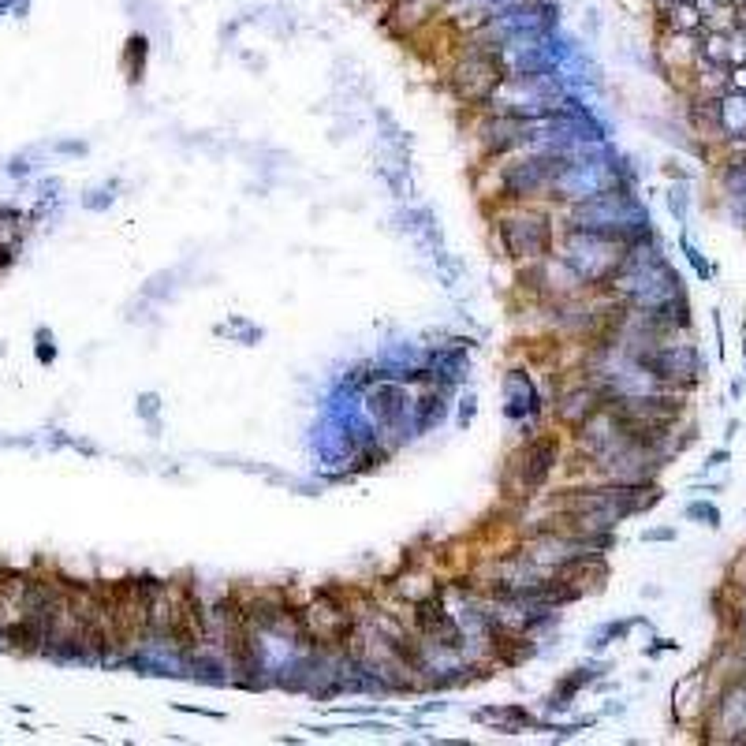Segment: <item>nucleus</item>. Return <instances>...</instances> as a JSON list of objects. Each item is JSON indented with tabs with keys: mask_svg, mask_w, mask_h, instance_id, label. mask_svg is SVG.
Returning a JSON list of instances; mask_svg holds the SVG:
<instances>
[{
	"mask_svg": "<svg viewBox=\"0 0 746 746\" xmlns=\"http://www.w3.org/2000/svg\"><path fill=\"white\" fill-rule=\"evenodd\" d=\"M448 79H452V90L463 101H485V98H493L496 86L504 82V67H500V56L493 49L470 45V49H463L455 56Z\"/></svg>",
	"mask_w": 746,
	"mask_h": 746,
	"instance_id": "f257e3e1",
	"label": "nucleus"
},
{
	"mask_svg": "<svg viewBox=\"0 0 746 746\" xmlns=\"http://www.w3.org/2000/svg\"><path fill=\"white\" fill-rule=\"evenodd\" d=\"M500 243L512 258H538L552 246V232L538 213H515L500 220Z\"/></svg>",
	"mask_w": 746,
	"mask_h": 746,
	"instance_id": "f03ea898",
	"label": "nucleus"
},
{
	"mask_svg": "<svg viewBox=\"0 0 746 746\" xmlns=\"http://www.w3.org/2000/svg\"><path fill=\"white\" fill-rule=\"evenodd\" d=\"M742 359H746V343H742Z\"/></svg>",
	"mask_w": 746,
	"mask_h": 746,
	"instance_id": "0eeeda50",
	"label": "nucleus"
},
{
	"mask_svg": "<svg viewBox=\"0 0 746 746\" xmlns=\"http://www.w3.org/2000/svg\"><path fill=\"white\" fill-rule=\"evenodd\" d=\"M686 515L691 519H698L702 526H720V512L713 504H705V500H694V504H686Z\"/></svg>",
	"mask_w": 746,
	"mask_h": 746,
	"instance_id": "7ed1b4c3",
	"label": "nucleus"
},
{
	"mask_svg": "<svg viewBox=\"0 0 746 746\" xmlns=\"http://www.w3.org/2000/svg\"><path fill=\"white\" fill-rule=\"evenodd\" d=\"M724 463H728V448H720V452L709 455V470H713V467H724Z\"/></svg>",
	"mask_w": 746,
	"mask_h": 746,
	"instance_id": "423d86ee",
	"label": "nucleus"
},
{
	"mask_svg": "<svg viewBox=\"0 0 746 746\" xmlns=\"http://www.w3.org/2000/svg\"><path fill=\"white\" fill-rule=\"evenodd\" d=\"M672 538H676V530H668V526L665 530H649L646 534V541H672Z\"/></svg>",
	"mask_w": 746,
	"mask_h": 746,
	"instance_id": "39448f33",
	"label": "nucleus"
},
{
	"mask_svg": "<svg viewBox=\"0 0 746 746\" xmlns=\"http://www.w3.org/2000/svg\"><path fill=\"white\" fill-rule=\"evenodd\" d=\"M672 213H676V217H686V198H683V187H676V191H672Z\"/></svg>",
	"mask_w": 746,
	"mask_h": 746,
	"instance_id": "20e7f679",
	"label": "nucleus"
}]
</instances>
